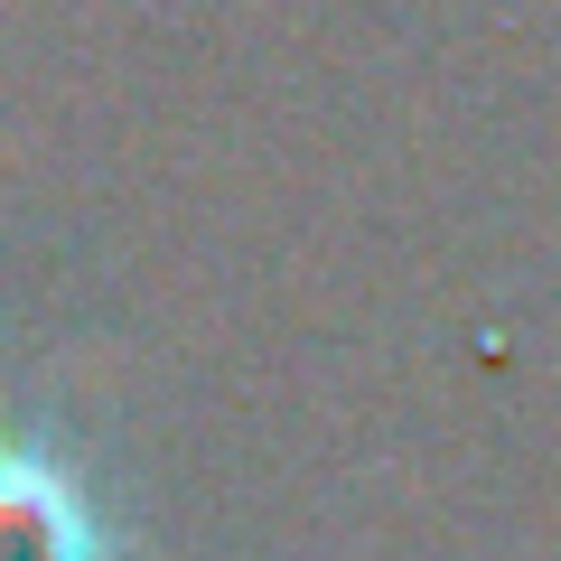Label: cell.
Returning <instances> with one entry per match:
<instances>
[{
	"mask_svg": "<svg viewBox=\"0 0 561 561\" xmlns=\"http://www.w3.org/2000/svg\"><path fill=\"white\" fill-rule=\"evenodd\" d=\"M94 515L76 478L38 449H0V561H94Z\"/></svg>",
	"mask_w": 561,
	"mask_h": 561,
	"instance_id": "cell-1",
	"label": "cell"
}]
</instances>
